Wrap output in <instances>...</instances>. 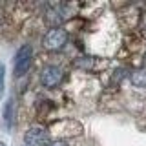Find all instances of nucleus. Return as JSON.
Wrapping results in <instances>:
<instances>
[{
  "label": "nucleus",
  "instance_id": "obj_1",
  "mask_svg": "<svg viewBox=\"0 0 146 146\" xmlns=\"http://www.w3.org/2000/svg\"><path fill=\"white\" fill-rule=\"evenodd\" d=\"M68 42V31L62 29V27H53V29H49L48 33L44 35V48L48 49V51H58V49H62L64 46Z\"/></svg>",
  "mask_w": 146,
  "mask_h": 146
},
{
  "label": "nucleus",
  "instance_id": "obj_5",
  "mask_svg": "<svg viewBox=\"0 0 146 146\" xmlns=\"http://www.w3.org/2000/svg\"><path fill=\"white\" fill-rule=\"evenodd\" d=\"M13 121H15V100L9 99L4 106V124H6V128H11Z\"/></svg>",
  "mask_w": 146,
  "mask_h": 146
},
{
  "label": "nucleus",
  "instance_id": "obj_7",
  "mask_svg": "<svg viewBox=\"0 0 146 146\" xmlns=\"http://www.w3.org/2000/svg\"><path fill=\"white\" fill-rule=\"evenodd\" d=\"M4 73H6V70H4V64H0V91L4 90Z\"/></svg>",
  "mask_w": 146,
  "mask_h": 146
},
{
  "label": "nucleus",
  "instance_id": "obj_4",
  "mask_svg": "<svg viewBox=\"0 0 146 146\" xmlns=\"http://www.w3.org/2000/svg\"><path fill=\"white\" fill-rule=\"evenodd\" d=\"M24 143L27 146H44L48 143V131L42 126H31L24 135Z\"/></svg>",
  "mask_w": 146,
  "mask_h": 146
},
{
  "label": "nucleus",
  "instance_id": "obj_9",
  "mask_svg": "<svg viewBox=\"0 0 146 146\" xmlns=\"http://www.w3.org/2000/svg\"><path fill=\"white\" fill-rule=\"evenodd\" d=\"M0 146H6V144H4V143H0Z\"/></svg>",
  "mask_w": 146,
  "mask_h": 146
},
{
  "label": "nucleus",
  "instance_id": "obj_6",
  "mask_svg": "<svg viewBox=\"0 0 146 146\" xmlns=\"http://www.w3.org/2000/svg\"><path fill=\"white\" fill-rule=\"evenodd\" d=\"M131 82L137 88H146V70H137L131 73Z\"/></svg>",
  "mask_w": 146,
  "mask_h": 146
},
{
  "label": "nucleus",
  "instance_id": "obj_3",
  "mask_svg": "<svg viewBox=\"0 0 146 146\" xmlns=\"http://www.w3.org/2000/svg\"><path fill=\"white\" fill-rule=\"evenodd\" d=\"M62 77L64 73L58 66H46L42 73H40V82H42V86H46V88H55V86H58L62 82Z\"/></svg>",
  "mask_w": 146,
  "mask_h": 146
},
{
  "label": "nucleus",
  "instance_id": "obj_2",
  "mask_svg": "<svg viewBox=\"0 0 146 146\" xmlns=\"http://www.w3.org/2000/svg\"><path fill=\"white\" fill-rule=\"evenodd\" d=\"M31 58H33V48L29 44H24L15 55V75L22 77L26 75L31 66Z\"/></svg>",
  "mask_w": 146,
  "mask_h": 146
},
{
  "label": "nucleus",
  "instance_id": "obj_8",
  "mask_svg": "<svg viewBox=\"0 0 146 146\" xmlns=\"http://www.w3.org/2000/svg\"><path fill=\"white\" fill-rule=\"evenodd\" d=\"M48 146H68L64 141H55V143H51V144H48Z\"/></svg>",
  "mask_w": 146,
  "mask_h": 146
}]
</instances>
